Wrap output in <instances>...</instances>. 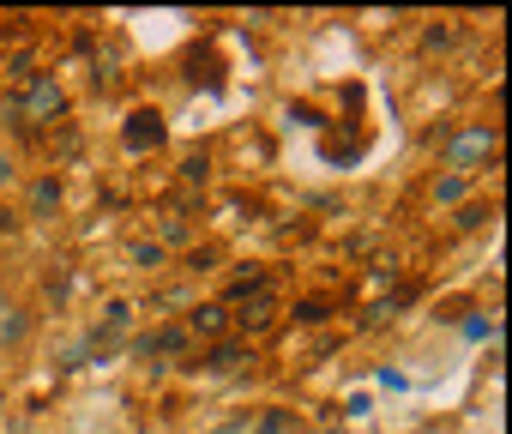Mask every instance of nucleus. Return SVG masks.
Here are the masks:
<instances>
[{
    "label": "nucleus",
    "mask_w": 512,
    "mask_h": 434,
    "mask_svg": "<svg viewBox=\"0 0 512 434\" xmlns=\"http://www.w3.org/2000/svg\"><path fill=\"white\" fill-rule=\"evenodd\" d=\"M61 109H67V91H61V79H55V73H31V79L19 85V97L7 103V121H13L19 133H37V127H49Z\"/></svg>",
    "instance_id": "obj_1"
},
{
    "label": "nucleus",
    "mask_w": 512,
    "mask_h": 434,
    "mask_svg": "<svg viewBox=\"0 0 512 434\" xmlns=\"http://www.w3.org/2000/svg\"><path fill=\"white\" fill-rule=\"evenodd\" d=\"M494 151H500V127H494V121H470V127H458V133L440 145V163H446L452 175H470V169H482Z\"/></svg>",
    "instance_id": "obj_2"
},
{
    "label": "nucleus",
    "mask_w": 512,
    "mask_h": 434,
    "mask_svg": "<svg viewBox=\"0 0 512 434\" xmlns=\"http://www.w3.org/2000/svg\"><path fill=\"white\" fill-rule=\"evenodd\" d=\"M163 139H169V127H163V115H157V109H133V115H127V127H121V145H127L133 157L157 151Z\"/></svg>",
    "instance_id": "obj_3"
},
{
    "label": "nucleus",
    "mask_w": 512,
    "mask_h": 434,
    "mask_svg": "<svg viewBox=\"0 0 512 434\" xmlns=\"http://www.w3.org/2000/svg\"><path fill=\"white\" fill-rule=\"evenodd\" d=\"M278 320V302H272V284L266 290H253L247 302H241V314H229V326H241V332H266Z\"/></svg>",
    "instance_id": "obj_4"
},
{
    "label": "nucleus",
    "mask_w": 512,
    "mask_h": 434,
    "mask_svg": "<svg viewBox=\"0 0 512 434\" xmlns=\"http://www.w3.org/2000/svg\"><path fill=\"white\" fill-rule=\"evenodd\" d=\"M229 332V302H193L187 308V338H223Z\"/></svg>",
    "instance_id": "obj_5"
},
{
    "label": "nucleus",
    "mask_w": 512,
    "mask_h": 434,
    "mask_svg": "<svg viewBox=\"0 0 512 434\" xmlns=\"http://www.w3.org/2000/svg\"><path fill=\"white\" fill-rule=\"evenodd\" d=\"M241 362H253V350H247V344H235V338H223V344H211L193 368H205V374H235Z\"/></svg>",
    "instance_id": "obj_6"
},
{
    "label": "nucleus",
    "mask_w": 512,
    "mask_h": 434,
    "mask_svg": "<svg viewBox=\"0 0 512 434\" xmlns=\"http://www.w3.org/2000/svg\"><path fill=\"white\" fill-rule=\"evenodd\" d=\"M25 326H31V314H25L19 302H7V296H0V350H7V344H19V338H25Z\"/></svg>",
    "instance_id": "obj_7"
},
{
    "label": "nucleus",
    "mask_w": 512,
    "mask_h": 434,
    "mask_svg": "<svg viewBox=\"0 0 512 434\" xmlns=\"http://www.w3.org/2000/svg\"><path fill=\"white\" fill-rule=\"evenodd\" d=\"M151 350H163V356H181V350H187V326H163V332L139 338V356H151Z\"/></svg>",
    "instance_id": "obj_8"
},
{
    "label": "nucleus",
    "mask_w": 512,
    "mask_h": 434,
    "mask_svg": "<svg viewBox=\"0 0 512 434\" xmlns=\"http://www.w3.org/2000/svg\"><path fill=\"white\" fill-rule=\"evenodd\" d=\"M55 205H61V181H49V175H43V181L31 187V217H49Z\"/></svg>",
    "instance_id": "obj_9"
},
{
    "label": "nucleus",
    "mask_w": 512,
    "mask_h": 434,
    "mask_svg": "<svg viewBox=\"0 0 512 434\" xmlns=\"http://www.w3.org/2000/svg\"><path fill=\"white\" fill-rule=\"evenodd\" d=\"M127 260H133L139 272H157V266H163V242H133V248H127Z\"/></svg>",
    "instance_id": "obj_10"
},
{
    "label": "nucleus",
    "mask_w": 512,
    "mask_h": 434,
    "mask_svg": "<svg viewBox=\"0 0 512 434\" xmlns=\"http://www.w3.org/2000/svg\"><path fill=\"white\" fill-rule=\"evenodd\" d=\"M205 175H211V157H205V151H193V157L181 163V181H187V187H205Z\"/></svg>",
    "instance_id": "obj_11"
},
{
    "label": "nucleus",
    "mask_w": 512,
    "mask_h": 434,
    "mask_svg": "<svg viewBox=\"0 0 512 434\" xmlns=\"http://www.w3.org/2000/svg\"><path fill=\"white\" fill-rule=\"evenodd\" d=\"M434 199H440V205H458V199H464V175H440V181H434Z\"/></svg>",
    "instance_id": "obj_12"
},
{
    "label": "nucleus",
    "mask_w": 512,
    "mask_h": 434,
    "mask_svg": "<svg viewBox=\"0 0 512 434\" xmlns=\"http://www.w3.org/2000/svg\"><path fill=\"white\" fill-rule=\"evenodd\" d=\"M482 224H488L482 205H464V211H458V230H482Z\"/></svg>",
    "instance_id": "obj_13"
},
{
    "label": "nucleus",
    "mask_w": 512,
    "mask_h": 434,
    "mask_svg": "<svg viewBox=\"0 0 512 434\" xmlns=\"http://www.w3.org/2000/svg\"><path fill=\"white\" fill-rule=\"evenodd\" d=\"M187 266H193V272H211V266H217V248H193Z\"/></svg>",
    "instance_id": "obj_14"
},
{
    "label": "nucleus",
    "mask_w": 512,
    "mask_h": 434,
    "mask_svg": "<svg viewBox=\"0 0 512 434\" xmlns=\"http://www.w3.org/2000/svg\"><path fill=\"white\" fill-rule=\"evenodd\" d=\"M0 224H7V211H0Z\"/></svg>",
    "instance_id": "obj_15"
}]
</instances>
